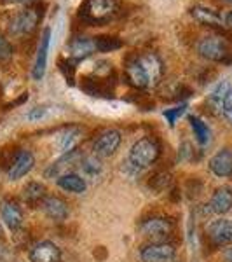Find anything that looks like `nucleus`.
Segmentation results:
<instances>
[{
    "mask_svg": "<svg viewBox=\"0 0 232 262\" xmlns=\"http://www.w3.org/2000/svg\"><path fill=\"white\" fill-rule=\"evenodd\" d=\"M159 145L154 138H140L129 150V163L133 166H136L138 170L140 168H147L150 164L155 163V159L159 158Z\"/></svg>",
    "mask_w": 232,
    "mask_h": 262,
    "instance_id": "obj_5",
    "label": "nucleus"
},
{
    "mask_svg": "<svg viewBox=\"0 0 232 262\" xmlns=\"http://www.w3.org/2000/svg\"><path fill=\"white\" fill-rule=\"evenodd\" d=\"M210 212L217 213V215H223L227 212H230L232 208V189L230 187H218L217 191L213 192L212 200H210Z\"/></svg>",
    "mask_w": 232,
    "mask_h": 262,
    "instance_id": "obj_17",
    "label": "nucleus"
},
{
    "mask_svg": "<svg viewBox=\"0 0 232 262\" xmlns=\"http://www.w3.org/2000/svg\"><path fill=\"white\" fill-rule=\"evenodd\" d=\"M223 2H225V4H232V0H223Z\"/></svg>",
    "mask_w": 232,
    "mask_h": 262,
    "instance_id": "obj_38",
    "label": "nucleus"
},
{
    "mask_svg": "<svg viewBox=\"0 0 232 262\" xmlns=\"http://www.w3.org/2000/svg\"><path fill=\"white\" fill-rule=\"evenodd\" d=\"M49 42H51V28H44L40 37V44L37 49L35 65H33L32 75L35 81H40L45 74V67H48V53H49Z\"/></svg>",
    "mask_w": 232,
    "mask_h": 262,
    "instance_id": "obj_13",
    "label": "nucleus"
},
{
    "mask_svg": "<svg viewBox=\"0 0 232 262\" xmlns=\"http://www.w3.org/2000/svg\"><path fill=\"white\" fill-rule=\"evenodd\" d=\"M191 128L194 131V135H196V138H197V142L201 143V145H206V143L210 142V128L206 126V122H202L199 117H191Z\"/></svg>",
    "mask_w": 232,
    "mask_h": 262,
    "instance_id": "obj_26",
    "label": "nucleus"
},
{
    "mask_svg": "<svg viewBox=\"0 0 232 262\" xmlns=\"http://www.w3.org/2000/svg\"><path fill=\"white\" fill-rule=\"evenodd\" d=\"M142 234L152 243H170L173 236V224L163 217H154L140 226Z\"/></svg>",
    "mask_w": 232,
    "mask_h": 262,
    "instance_id": "obj_6",
    "label": "nucleus"
},
{
    "mask_svg": "<svg viewBox=\"0 0 232 262\" xmlns=\"http://www.w3.org/2000/svg\"><path fill=\"white\" fill-rule=\"evenodd\" d=\"M61 252L60 248L51 242H40L30 250L32 262H60Z\"/></svg>",
    "mask_w": 232,
    "mask_h": 262,
    "instance_id": "obj_15",
    "label": "nucleus"
},
{
    "mask_svg": "<svg viewBox=\"0 0 232 262\" xmlns=\"http://www.w3.org/2000/svg\"><path fill=\"white\" fill-rule=\"evenodd\" d=\"M60 65V70L63 74V77L66 79V82L74 84V79H75V63L72 60H60L58 61Z\"/></svg>",
    "mask_w": 232,
    "mask_h": 262,
    "instance_id": "obj_31",
    "label": "nucleus"
},
{
    "mask_svg": "<svg viewBox=\"0 0 232 262\" xmlns=\"http://www.w3.org/2000/svg\"><path fill=\"white\" fill-rule=\"evenodd\" d=\"M45 116V107H35L27 114L28 121H39Z\"/></svg>",
    "mask_w": 232,
    "mask_h": 262,
    "instance_id": "obj_34",
    "label": "nucleus"
},
{
    "mask_svg": "<svg viewBox=\"0 0 232 262\" xmlns=\"http://www.w3.org/2000/svg\"><path fill=\"white\" fill-rule=\"evenodd\" d=\"M42 19V11L37 6H28L25 11L18 12L9 21V33L14 37H25L35 32L37 25Z\"/></svg>",
    "mask_w": 232,
    "mask_h": 262,
    "instance_id": "obj_4",
    "label": "nucleus"
},
{
    "mask_svg": "<svg viewBox=\"0 0 232 262\" xmlns=\"http://www.w3.org/2000/svg\"><path fill=\"white\" fill-rule=\"evenodd\" d=\"M0 215H2V221L6 222V226L11 231H18L23 226V212H21L18 203L6 201L0 208Z\"/></svg>",
    "mask_w": 232,
    "mask_h": 262,
    "instance_id": "obj_20",
    "label": "nucleus"
},
{
    "mask_svg": "<svg viewBox=\"0 0 232 262\" xmlns=\"http://www.w3.org/2000/svg\"><path fill=\"white\" fill-rule=\"evenodd\" d=\"M170 184H171V177H170V173H166V171H159L157 175L152 177L149 182L150 189H154V191H157V192L166 191V189L170 187Z\"/></svg>",
    "mask_w": 232,
    "mask_h": 262,
    "instance_id": "obj_28",
    "label": "nucleus"
},
{
    "mask_svg": "<svg viewBox=\"0 0 232 262\" xmlns=\"http://www.w3.org/2000/svg\"><path fill=\"white\" fill-rule=\"evenodd\" d=\"M222 112L223 116L227 117V121L232 124V90L227 93L225 100H223V105H222Z\"/></svg>",
    "mask_w": 232,
    "mask_h": 262,
    "instance_id": "obj_33",
    "label": "nucleus"
},
{
    "mask_svg": "<svg viewBox=\"0 0 232 262\" xmlns=\"http://www.w3.org/2000/svg\"><path fill=\"white\" fill-rule=\"evenodd\" d=\"M95 46L100 53H113L122 48V40L117 35H100L95 37Z\"/></svg>",
    "mask_w": 232,
    "mask_h": 262,
    "instance_id": "obj_24",
    "label": "nucleus"
},
{
    "mask_svg": "<svg viewBox=\"0 0 232 262\" xmlns=\"http://www.w3.org/2000/svg\"><path fill=\"white\" fill-rule=\"evenodd\" d=\"M33 164H35V158H33L32 152L19 150L18 158H16V161L12 163V166L9 168L7 175H9L11 180H18V179H21V177L27 175V173L32 171Z\"/></svg>",
    "mask_w": 232,
    "mask_h": 262,
    "instance_id": "obj_18",
    "label": "nucleus"
},
{
    "mask_svg": "<svg viewBox=\"0 0 232 262\" xmlns=\"http://www.w3.org/2000/svg\"><path fill=\"white\" fill-rule=\"evenodd\" d=\"M229 91H230V84L227 82V81L220 82L213 90L212 95H210V105L217 108V111H222L223 100H225V96H227V93H229Z\"/></svg>",
    "mask_w": 232,
    "mask_h": 262,
    "instance_id": "obj_27",
    "label": "nucleus"
},
{
    "mask_svg": "<svg viewBox=\"0 0 232 262\" xmlns=\"http://www.w3.org/2000/svg\"><path fill=\"white\" fill-rule=\"evenodd\" d=\"M81 88L89 96H103V98H112L113 96V84L108 81V77H84Z\"/></svg>",
    "mask_w": 232,
    "mask_h": 262,
    "instance_id": "obj_11",
    "label": "nucleus"
},
{
    "mask_svg": "<svg viewBox=\"0 0 232 262\" xmlns=\"http://www.w3.org/2000/svg\"><path fill=\"white\" fill-rule=\"evenodd\" d=\"M95 51V39H89V37H77V39L70 40V44L66 46V54H68V58L74 63L89 58Z\"/></svg>",
    "mask_w": 232,
    "mask_h": 262,
    "instance_id": "obj_12",
    "label": "nucleus"
},
{
    "mask_svg": "<svg viewBox=\"0 0 232 262\" xmlns=\"http://www.w3.org/2000/svg\"><path fill=\"white\" fill-rule=\"evenodd\" d=\"M206 231H208V238L212 239L217 247L232 245V221H227V219L213 221Z\"/></svg>",
    "mask_w": 232,
    "mask_h": 262,
    "instance_id": "obj_10",
    "label": "nucleus"
},
{
    "mask_svg": "<svg viewBox=\"0 0 232 262\" xmlns=\"http://www.w3.org/2000/svg\"><path fill=\"white\" fill-rule=\"evenodd\" d=\"M79 170H81V177L84 180H95L101 175L103 166H101L100 158H96V156H84L79 163Z\"/></svg>",
    "mask_w": 232,
    "mask_h": 262,
    "instance_id": "obj_21",
    "label": "nucleus"
},
{
    "mask_svg": "<svg viewBox=\"0 0 232 262\" xmlns=\"http://www.w3.org/2000/svg\"><path fill=\"white\" fill-rule=\"evenodd\" d=\"M175 247L171 243H150L140 252L142 262H170L175 257Z\"/></svg>",
    "mask_w": 232,
    "mask_h": 262,
    "instance_id": "obj_8",
    "label": "nucleus"
},
{
    "mask_svg": "<svg viewBox=\"0 0 232 262\" xmlns=\"http://www.w3.org/2000/svg\"><path fill=\"white\" fill-rule=\"evenodd\" d=\"M223 259H225V262H232V247L225 248V252H223Z\"/></svg>",
    "mask_w": 232,
    "mask_h": 262,
    "instance_id": "obj_36",
    "label": "nucleus"
},
{
    "mask_svg": "<svg viewBox=\"0 0 232 262\" xmlns=\"http://www.w3.org/2000/svg\"><path fill=\"white\" fill-rule=\"evenodd\" d=\"M4 2H14V4H27V6H32L37 0H4Z\"/></svg>",
    "mask_w": 232,
    "mask_h": 262,
    "instance_id": "obj_37",
    "label": "nucleus"
},
{
    "mask_svg": "<svg viewBox=\"0 0 232 262\" xmlns=\"http://www.w3.org/2000/svg\"><path fill=\"white\" fill-rule=\"evenodd\" d=\"M81 135H82V131L79 128H68L65 133H61V137H60V149L63 152L74 150L77 142L81 140Z\"/></svg>",
    "mask_w": 232,
    "mask_h": 262,
    "instance_id": "obj_25",
    "label": "nucleus"
},
{
    "mask_svg": "<svg viewBox=\"0 0 232 262\" xmlns=\"http://www.w3.org/2000/svg\"><path fill=\"white\" fill-rule=\"evenodd\" d=\"M210 170L213 175L227 179L232 175V152L229 149H222L210 159Z\"/></svg>",
    "mask_w": 232,
    "mask_h": 262,
    "instance_id": "obj_16",
    "label": "nucleus"
},
{
    "mask_svg": "<svg viewBox=\"0 0 232 262\" xmlns=\"http://www.w3.org/2000/svg\"><path fill=\"white\" fill-rule=\"evenodd\" d=\"M58 185L66 192H74V194H82L86 191L87 184L79 173H66L58 179Z\"/></svg>",
    "mask_w": 232,
    "mask_h": 262,
    "instance_id": "obj_22",
    "label": "nucleus"
},
{
    "mask_svg": "<svg viewBox=\"0 0 232 262\" xmlns=\"http://www.w3.org/2000/svg\"><path fill=\"white\" fill-rule=\"evenodd\" d=\"M185 111H187V103H182V105H178V107H175V108H166V111L163 112V116H164V119L170 122V126L173 128V126L176 124V121H178V117L185 114Z\"/></svg>",
    "mask_w": 232,
    "mask_h": 262,
    "instance_id": "obj_30",
    "label": "nucleus"
},
{
    "mask_svg": "<svg viewBox=\"0 0 232 262\" xmlns=\"http://www.w3.org/2000/svg\"><path fill=\"white\" fill-rule=\"evenodd\" d=\"M197 53L204 60L230 65L232 63V46L222 35H208L197 42Z\"/></svg>",
    "mask_w": 232,
    "mask_h": 262,
    "instance_id": "obj_2",
    "label": "nucleus"
},
{
    "mask_svg": "<svg viewBox=\"0 0 232 262\" xmlns=\"http://www.w3.org/2000/svg\"><path fill=\"white\" fill-rule=\"evenodd\" d=\"M18 147H12V149H2L0 150V168H4V170L9 171V168L12 166V163L16 161V158H18L19 154Z\"/></svg>",
    "mask_w": 232,
    "mask_h": 262,
    "instance_id": "obj_29",
    "label": "nucleus"
},
{
    "mask_svg": "<svg viewBox=\"0 0 232 262\" xmlns=\"http://www.w3.org/2000/svg\"><path fill=\"white\" fill-rule=\"evenodd\" d=\"M121 145V133L117 129H108L101 133L95 142V154L100 158H110Z\"/></svg>",
    "mask_w": 232,
    "mask_h": 262,
    "instance_id": "obj_9",
    "label": "nucleus"
},
{
    "mask_svg": "<svg viewBox=\"0 0 232 262\" xmlns=\"http://www.w3.org/2000/svg\"><path fill=\"white\" fill-rule=\"evenodd\" d=\"M42 208H44L45 215L53 221L61 222L68 217V206L58 196H45L44 201H42Z\"/></svg>",
    "mask_w": 232,
    "mask_h": 262,
    "instance_id": "obj_19",
    "label": "nucleus"
},
{
    "mask_svg": "<svg viewBox=\"0 0 232 262\" xmlns=\"http://www.w3.org/2000/svg\"><path fill=\"white\" fill-rule=\"evenodd\" d=\"M84 158L82 152L75 147L74 150H68L65 152V156H61L58 161H54L48 170L44 171L45 179H60V177L66 175V173H72L70 170H74V168H79V163H81V159Z\"/></svg>",
    "mask_w": 232,
    "mask_h": 262,
    "instance_id": "obj_7",
    "label": "nucleus"
},
{
    "mask_svg": "<svg viewBox=\"0 0 232 262\" xmlns=\"http://www.w3.org/2000/svg\"><path fill=\"white\" fill-rule=\"evenodd\" d=\"M12 53H14V49H12L11 42L6 39V37L0 35V63H7L12 58Z\"/></svg>",
    "mask_w": 232,
    "mask_h": 262,
    "instance_id": "obj_32",
    "label": "nucleus"
},
{
    "mask_svg": "<svg viewBox=\"0 0 232 262\" xmlns=\"http://www.w3.org/2000/svg\"><path fill=\"white\" fill-rule=\"evenodd\" d=\"M192 18L197 21V23L204 25V27L215 28V30H223L225 25H223V18L218 12H215L213 9H208V7H202V6H196L191 9Z\"/></svg>",
    "mask_w": 232,
    "mask_h": 262,
    "instance_id": "obj_14",
    "label": "nucleus"
},
{
    "mask_svg": "<svg viewBox=\"0 0 232 262\" xmlns=\"http://www.w3.org/2000/svg\"><path fill=\"white\" fill-rule=\"evenodd\" d=\"M117 14L115 0H86L79 7V18L89 25H105Z\"/></svg>",
    "mask_w": 232,
    "mask_h": 262,
    "instance_id": "obj_3",
    "label": "nucleus"
},
{
    "mask_svg": "<svg viewBox=\"0 0 232 262\" xmlns=\"http://www.w3.org/2000/svg\"><path fill=\"white\" fill-rule=\"evenodd\" d=\"M223 25H225L227 30H232V11H229L223 16Z\"/></svg>",
    "mask_w": 232,
    "mask_h": 262,
    "instance_id": "obj_35",
    "label": "nucleus"
},
{
    "mask_svg": "<svg viewBox=\"0 0 232 262\" xmlns=\"http://www.w3.org/2000/svg\"><path fill=\"white\" fill-rule=\"evenodd\" d=\"M163 61L155 53L133 54L126 60L124 77L129 86L136 90H149L155 88L163 79Z\"/></svg>",
    "mask_w": 232,
    "mask_h": 262,
    "instance_id": "obj_1",
    "label": "nucleus"
},
{
    "mask_svg": "<svg viewBox=\"0 0 232 262\" xmlns=\"http://www.w3.org/2000/svg\"><path fill=\"white\" fill-rule=\"evenodd\" d=\"M45 198V187L40 182H30L23 187V200L28 205H37V203L44 201Z\"/></svg>",
    "mask_w": 232,
    "mask_h": 262,
    "instance_id": "obj_23",
    "label": "nucleus"
}]
</instances>
